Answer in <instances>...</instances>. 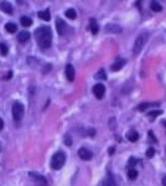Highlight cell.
<instances>
[{
	"instance_id": "29",
	"label": "cell",
	"mask_w": 166,
	"mask_h": 186,
	"mask_svg": "<svg viewBox=\"0 0 166 186\" xmlns=\"http://www.w3.org/2000/svg\"><path fill=\"white\" fill-rule=\"evenodd\" d=\"M137 163H138V160H137V159H134V158H130V159H129V165H131V166H133V165H135Z\"/></svg>"
},
{
	"instance_id": "34",
	"label": "cell",
	"mask_w": 166,
	"mask_h": 186,
	"mask_svg": "<svg viewBox=\"0 0 166 186\" xmlns=\"http://www.w3.org/2000/svg\"><path fill=\"white\" fill-rule=\"evenodd\" d=\"M161 124H162V126H164V127L166 128V119H164V120L161 122Z\"/></svg>"
},
{
	"instance_id": "30",
	"label": "cell",
	"mask_w": 166,
	"mask_h": 186,
	"mask_svg": "<svg viewBox=\"0 0 166 186\" xmlns=\"http://www.w3.org/2000/svg\"><path fill=\"white\" fill-rule=\"evenodd\" d=\"M11 77H13V72L10 71V72H8V73L5 75V77H4V79H10Z\"/></svg>"
},
{
	"instance_id": "2",
	"label": "cell",
	"mask_w": 166,
	"mask_h": 186,
	"mask_svg": "<svg viewBox=\"0 0 166 186\" xmlns=\"http://www.w3.org/2000/svg\"><path fill=\"white\" fill-rule=\"evenodd\" d=\"M66 163V154L63 151H57L52 155L51 159V168L53 170H60Z\"/></svg>"
},
{
	"instance_id": "23",
	"label": "cell",
	"mask_w": 166,
	"mask_h": 186,
	"mask_svg": "<svg viewBox=\"0 0 166 186\" xmlns=\"http://www.w3.org/2000/svg\"><path fill=\"white\" fill-rule=\"evenodd\" d=\"M128 177H129V180H135L138 177V171L135 169H130L128 171Z\"/></svg>"
},
{
	"instance_id": "28",
	"label": "cell",
	"mask_w": 166,
	"mask_h": 186,
	"mask_svg": "<svg viewBox=\"0 0 166 186\" xmlns=\"http://www.w3.org/2000/svg\"><path fill=\"white\" fill-rule=\"evenodd\" d=\"M64 143H66V145H68V146L72 144V140H71L70 135H66V137H64Z\"/></svg>"
},
{
	"instance_id": "20",
	"label": "cell",
	"mask_w": 166,
	"mask_h": 186,
	"mask_svg": "<svg viewBox=\"0 0 166 186\" xmlns=\"http://www.w3.org/2000/svg\"><path fill=\"white\" fill-rule=\"evenodd\" d=\"M66 16H67L68 19H71V20H75L76 16H77V13H76L75 9H68L67 11H66Z\"/></svg>"
},
{
	"instance_id": "10",
	"label": "cell",
	"mask_w": 166,
	"mask_h": 186,
	"mask_svg": "<svg viewBox=\"0 0 166 186\" xmlns=\"http://www.w3.org/2000/svg\"><path fill=\"white\" fill-rule=\"evenodd\" d=\"M126 64V60H124V58H119V60H117L114 64L112 65V71L113 72H117V71H119V70H122L123 67H124V65Z\"/></svg>"
},
{
	"instance_id": "4",
	"label": "cell",
	"mask_w": 166,
	"mask_h": 186,
	"mask_svg": "<svg viewBox=\"0 0 166 186\" xmlns=\"http://www.w3.org/2000/svg\"><path fill=\"white\" fill-rule=\"evenodd\" d=\"M22 115H24V106L19 102H15L13 106V118L16 122H19V120H21Z\"/></svg>"
},
{
	"instance_id": "21",
	"label": "cell",
	"mask_w": 166,
	"mask_h": 186,
	"mask_svg": "<svg viewBox=\"0 0 166 186\" xmlns=\"http://www.w3.org/2000/svg\"><path fill=\"white\" fill-rule=\"evenodd\" d=\"M151 106H157V103H141V104H139V107H138V109L140 110V112H144V110H146L149 107H151Z\"/></svg>"
},
{
	"instance_id": "22",
	"label": "cell",
	"mask_w": 166,
	"mask_h": 186,
	"mask_svg": "<svg viewBox=\"0 0 166 186\" xmlns=\"http://www.w3.org/2000/svg\"><path fill=\"white\" fill-rule=\"evenodd\" d=\"M101 186H117V185H115L114 180H113L110 176H108V177L102 182V185H101Z\"/></svg>"
},
{
	"instance_id": "6",
	"label": "cell",
	"mask_w": 166,
	"mask_h": 186,
	"mask_svg": "<svg viewBox=\"0 0 166 186\" xmlns=\"http://www.w3.org/2000/svg\"><path fill=\"white\" fill-rule=\"evenodd\" d=\"M93 93L98 99H102L104 97V93H106V87L102 83H98L93 87Z\"/></svg>"
},
{
	"instance_id": "26",
	"label": "cell",
	"mask_w": 166,
	"mask_h": 186,
	"mask_svg": "<svg viewBox=\"0 0 166 186\" xmlns=\"http://www.w3.org/2000/svg\"><path fill=\"white\" fill-rule=\"evenodd\" d=\"M0 51H2V55L6 56L8 55V46L5 44H0Z\"/></svg>"
},
{
	"instance_id": "17",
	"label": "cell",
	"mask_w": 166,
	"mask_h": 186,
	"mask_svg": "<svg viewBox=\"0 0 166 186\" xmlns=\"http://www.w3.org/2000/svg\"><path fill=\"white\" fill-rule=\"evenodd\" d=\"M89 24H91V31H92V34H94V35H95V34H98L99 27H98L97 21H95V20H93V19H91Z\"/></svg>"
},
{
	"instance_id": "3",
	"label": "cell",
	"mask_w": 166,
	"mask_h": 186,
	"mask_svg": "<svg viewBox=\"0 0 166 186\" xmlns=\"http://www.w3.org/2000/svg\"><path fill=\"white\" fill-rule=\"evenodd\" d=\"M148 39H149V35H148L146 33L140 34V35L137 37V40H135V42H134V46H133V53H134V55H139L140 51H141V50L144 48V46L146 45Z\"/></svg>"
},
{
	"instance_id": "12",
	"label": "cell",
	"mask_w": 166,
	"mask_h": 186,
	"mask_svg": "<svg viewBox=\"0 0 166 186\" xmlns=\"http://www.w3.org/2000/svg\"><path fill=\"white\" fill-rule=\"evenodd\" d=\"M0 10L6 13V14H13V6L8 2H2V3H0Z\"/></svg>"
},
{
	"instance_id": "11",
	"label": "cell",
	"mask_w": 166,
	"mask_h": 186,
	"mask_svg": "<svg viewBox=\"0 0 166 186\" xmlns=\"http://www.w3.org/2000/svg\"><path fill=\"white\" fill-rule=\"evenodd\" d=\"M75 68L72 65H67L66 66V77H67L68 81H73L75 79Z\"/></svg>"
},
{
	"instance_id": "24",
	"label": "cell",
	"mask_w": 166,
	"mask_h": 186,
	"mask_svg": "<svg viewBox=\"0 0 166 186\" xmlns=\"http://www.w3.org/2000/svg\"><path fill=\"white\" fill-rule=\"evenodd\" d=\"M95 78H98V79H106V78H107L106 72H104L103 70H99V72L95 75Z\"/></svg>"
},
{
	"instance_id": "25",
	"label": "cell",
	"mask_w": 166,
	"mask_h": 186,
	"mask_svg": "<svg viewBox=\"0 0 166 186\" xmlns=\"http://www.w3.org/2000/svg\"><path fill=\"white\" fill-rule=\"evenodd\" d=\"M160 114H162V110H161V109H157V110H152V112H150L148 115H149L150 118H155V117H157V115H160Z\"/></svg>"
},
{
	"instance_id": "18",
	"label": "cell",
	"mask_w": 166,
	"mask_h": 186,
	"mask_svg": "<svg viewBox=\"0 0 166 186\" xmlns=\"http://www.w3.org/2000/svg\"><path fill=\"white\" fill-rule=\"evenodd\" d=\"M150 8H151L152 11H156V13H160V11L162 10V6H161L157 2H151V3H150Z\"/></svg>"
},
{
	"instance_id": "14",
	"label": "cell",
	"mask_w": 166,
	"mask_h": 186,
	"mask_svg": "<svg viewBox=\"0 0 166 186\" xmlns=\"http://www.w3.org/2000/svg\"><path fill=\"white\" fill-rule=\"evenodd\" d=\"M39 17L40 19H42L44 21H50V19H51V14H50V10L47 9V10H45V11H39Z\"/></svg>"
},
{
	"instance_id": "19",
	"label": "cell",
	"mask_w": 166,
	"mask_h": 186,
	"mask_svg": "<svg viewBox=\"0 0 166 186\" xmlns=\"http://www.w3.org/2000/svg\"><path fill=\"white\" fill-rule=\"evenodd\" d=\"M20 22H21V25H22V26L29 27V26L32 24V20H31L30 17H27V16H22V17L20 19Z\"/></svg>"
},
{
	"instance_id": "9",
	"label": "cell",
	"mask_w": 166,
	"mask_h": 186,
	"mask_svg": "<svg viewBox=\"0 0 166 186\" xmlns=\"http://www.w3.org/2000/svg\"><path fill=\"white\" fill-rule=\"evenodd\" d=\"M106 31L109 34H120L122 33V27L119 25H115V24H108L106 26Z\"/></svg>"
},
{
	"instance_id": "7",
	"label": "cell",
	"mask_w": 166,
	"mask_h": 186,
	"mask_svg": "<svg viewBox=\"0 0 166 186\" xmlns=\"http://www.w3.org/2000/svg\"><path fill=\"white\" fill-rule=\"evenodd\" d=\"M78 155H79V158L82 160H91L93 158V154L92 151H89L87 148H81L78 150Z\"/></svg>"
},
{
	"instance_id": "33",
	"label": "cell",
	"mask_w": 166,
	"mask_h": 186,
	"mask_svg": "<svg viewBox=\"0 0 166 186\" xmlns=\"http://www.w3.org/2000/svg\"><path fill=\"white\" fill-rule=\"evenodd\" d=\"M161 182H162V186H166V175H164V176H162Z\"/></svg>"
},
{
	"instance_id": "15",
	"label": "cell",
	"mask_w": 166,
	"mask_h": 186,
	"mask_svg": "<svg viewBox=\"0 0 166 186\" xmlns=\"http://www.w3.org/2000/svg\"><path fill=\"white\" fill-rule=\"evenodd\" d=\"M29 39H30V33H27V31H21L17 36V40L20 42H26Z\"/></svg>"
},
{
	"instance_id": "35",
	"label": "cell",
	"mask_w": 166,
	"mask_h": 186,
	"mask_svg": "<svg viewBox=\"0 0 166 186\" xmlns=\"http://www.w3.org/2000/svg\"><path fill=\"white\" fill-rule=\"evenodd\" d=\"M113 151H114V148H110V149H109V153H110V154H112V153H113Z\"/></svg>"
},
{
	"instance_id": "32",
	"label": "cell",
	"mask_w": 166,
	"mask_h": 186,
	"mask_svg": "<svg viewBox=\"0 0 166 186\" xmlns=\"http://www.w3.org/2000/svg\"><path fill=\"white\" fill-rule=\"evenodd\" d=\"M3 128H4V120L0 118V130H3Z\"/></svg>"
},
{
	"instance_id": "16",
	"label": "cell",
	"mask_w": 166,
	"mask_h": 186,
	"mask_svg": "<svg viewBox=\"0 0 166 186\" xmlns=\"http://www.w3.org/2000/svg\"><path fill=\"white\" fill-rule=\"evenodd\" d=\"M5 30L8 31V33H10V34H14V33H16L17 26H16L15 24H13V22H8V24L5 25Z\"/></svg>"
},
{
	"instance_id": "8",
	"label": "cell",
	"mask_w": 166,
	"mask_h": 186,
	"mask_svg": "<svg viewBox=\"0 0 166 186\" xmlns=\"http://www.w3.org/2000/svg\"><path fill=\"white\" fill-rule=\"evenodd\" d=\"M56 29H57V33L60 35H63L66 33V29H67V25L62 19H57L56 20Z\"/></svg>"
},
{
	"instance_id": "27",
	"label": "cell",
	"mask_w": 166,
	"mask_h": 186,
	"mask_svg": "<svg viewBox=\"0 0 166 186\" xmlns=\"http://www.w3.org/2000/svg\"><path fill=\"white\" fill-rule=\"evenodd\" d=\"M154 154H155V150L152 149V148H149L148 150H146V158H152L154 157Z\"/></svg>"
},
{
	"instance_id": "1",
	"label": "cell",
	"mask_w": 166,
	"mask_h": 186,
	"mask_svg": "<svg viewBox=\"0 0 166 186\" xmlns=\"http://www.w3.org/2000/svg\"><path fill=\"white\" fill-rule=\"evenodd\" d=\"M35 37L39 46L44 50L48 48L52 44V33L48 26H41L35 30Z\"/></svg>"
},
{
	"instance_id": "31",
	"label": "cell",
	"mask_w": 166,
	"mask_h": 186,
	"mask_svg": "<svg viewBox=\"0 0 166 186\" xmlns=\"http://www.w3.org/2000/svg\"><path fill=\"white\" fill-rule=\"evenodd\" d=\"M149 137H150V139H152V140H154V141H156V139H155V137H154V133H152V132H151V130H150V132H149Z\"/></svg>"
},
{
	"instance_id": "5",
	"label": "cell",
	"mask_w": 166,
	"mask_h": 186,
	"mask_svg": "<svg viewBox=\"0 0 166 186\" xmlns=\"http://www.w3.org/2000/svg\"><path fill=\"white\" fill-rule=\"evenodd\" d=\"M30 175V177L35 181V186H48L47 185V180L42 176V175H40V174H36V172H30L29 174Z\"/></svg>"
},
{
	"instance_id": "13",
	"label": "cell",
	"mask_w": 166,
	"mask_h": 186,
	"mask_svg": "<svg viewBox=\"0 0 166 186\" xmlns=\"http://www.w3.org/2000/svg\"><path fill=\"white\" fill-rule=\"evenodd\" d=\"M126 138H128V140L129 141H131V143H135L138 139H139V133L137 132V130H129L128 132V134H126Z\"/></svg>"
}]
</instances>
